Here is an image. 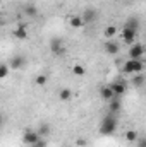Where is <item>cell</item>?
<instances>
[{
	"label": "cell",
	"instance_id": "obj_1",
	"mask_svg": "<svg viewBox=\"0 0 146 147\" xmlns=\"http://www.w3.org/2000/svg\"><path fill=\"white\" fill-rule=\"evenodd\" d=\"M119 127V120H117V115H105V118L102 120V125H100V134L102 135H112Z\"/></svg>",
	"mask_w": 146,
	"mask_h": 147
},
{
	"label": "cell",
	"instance_id": "obj_2",
	"mask_svg": "<svg viewBox=\"0 0 146 147\" xmlns=\"http://www.w3.org/2000/svg\"><path fill=\"white\" fill-rule=\"evenodd\" d=\"M145 70V63L143 60H126L124 67H122V72L126 75H132V74H141Z\"/></svg>",
	"mask_w": 146,
	"mask_h": 147
},
{
	"label": "cell",
	"instance_id": "obj_3",
	"mask_svg": "<svg viewBox=\"0 0 146 147\" xmlns=\"http://www.w3.org/2000/svg\"><path fill=\"white\" fill-rule=\"evenodd\" d=\"M50 51L53 53V55H57V57H60V55H64L65 53V45H64V39L62 38H52L50 39Z\"/></svg>",
	"mask_w": 146,
	"mask_h": 147
},
{
	"label": "cell",
	"instance_id": "obj_4",
	"mask_svg": "<svg viewBox=\"0 0 146 147\" xmlns=\"http://www.w3.org/2000/svg\"><path fill=\"white\" fill-rule=\"evenodd\" d=\"M143 57H145V45L134 43L129 46V58L131 60H143Z\"/></svg>",
	"mask_w": 146,
	"mask_h": 147
},
{
	"label": "cell",
	"instance_id": "obj_5",
	"mask_svg": "<svg viewBox=\"0 0 146 147\" xmlns=\"http://www.w3.org/2000/svg\"><path fill=\"white\" fill-rule=\"evenodd\" d=\"M81 19H83L84 24H91V22H95V21L98 19V12H96V9H93V7L84 9V12L81 14Z\"/></svg>",
	"mask_w": 146,
	"mask_h": 147
},
{
	"label": "cell",
	"instance_id": "obj_6",
	"mask_svg": "<svg viewBox=\"0 0 146 147\" xmlns=\"http://www.w3.org/2000/svg\"><path fill=\"white\" fill-rule=\"evenodd\" d=\"M24 65H26V57H23V55H14L9 60V69H12V70H21Z\"/></svg>",
	"mask_w": 146,
	"mask_h": 147
},
{
	"label": "cell",
	"instance_id": "obj_7",
	"mask_svg": "<svg viewBox=\"0 0 146 147\" xmlns=\"http://www.w3.org/2000/svg\"><path fill=\"white\" fill-rule=\"evenodd\" d=\"M120 36H122V41H124L127 46H131V45L136 43V36H138V33L132 31V29H129V28H124L122 33H120Z\"/></svg>",
	"mask_w": 146,
	"mask_h": 147
},
{
	"label": "cell",
	"instance_id": "obj_8",
	"mask_svg": "<svg viewBox=\"0 0 146 147\" xmlns=\"http://www.w3.org/2000/svg\"><path fill=\"white\" fill-rule=\"evenodd\" d=\"M38 139H41V137L38 135L36 130H29V128H28V130L24 132V135H23V144H26V146H33Z\"/></svg>",
	"mask_w": 146,
	"mask_h": 147
},
{
	"label": "cell",
	"instance_id": "obj_9",
	"mask_svg": "<svg viewBox=\"0 0 146 147\" xmlns=\"http://www.w3.org/2000/svg\"><path fill=\"white\" fill-rule=\"evenodd\" d=\"M103 50H105V53H108V55H119L120 45L115 43V41H107V43L103 45Z\"/></svg>",
	"mask_w": 146,
	"mask_h": 147
},
{
	"label": "cell",
	"instance_id": "obj_10",
	"mask_svg": "<svg viewBox=\"0 0 146 147\" xmlns=\"http://www.w3.org/2000/svg\"><path fill=\"white\" fill-rule=\"evenodd\" d=\"M100 98L108 103V101H112V99L117 98V96L113 94V91L110 89V86H102V87H100Z\"/></svg>",
	"mask_w": 146,
	"mask_h": 147
},
{
	"label": "cell",
	"instance_id": "obj_11",
	"mask_svg": "<svg viewBox=\"0 0 146 147\" xmlns=\"http://www.w3.org/2000/svg\"><path fill=\"white\" fill-rule=\"evenodd\" d=\"M145 74H132V77H131V84H132V87H136V89H141L143 86H145Z\"/></svg>",
	"mask_w": 146,
	"mask_h": 147
},
{
	"label": "cell",
	"instance_id": "obj_12",
	"mask_svg": "<svg viewBox=\"0 0 146 147\" xmlns=\"http://www.w3.org/2000/svg\"><path fill=\"white\" fill-rule=\"evenodd\" d=\"M120 110H122V103H120L119 98H113L112 101H108V113H112V115H119Z\"/></svg>",
	"mask_w": 146,
	"mask_h": 147
},
{
	"label": "cell",
	"instance_id": "obj_13",
	"mask_svg": "<svg viewBox=\"0 0 146 147\" xmlns=\"http://www.w3.org/2000/svg\"><path fill=\"white\" fill-rule=\"evenodd\" d=\"M110 89L113 91V94H115L117 98H120V96L126 92V84H124V82H113V84H110Z\"/></svg>",
	"mask_w": 146,
	"mask_h": 147
},
{
	"label": "cell",
	"instance_id": "obj_14",
	"mask_svg": "<svg viewBox=\"0 0 146 147\" xmlns=\"http://www.w3.org/2000/svg\"><path fill=\"white\" fill-rule=\"evenodd\" d=\"M36 132H38V135H40V137L46 139V137L52 134V127H50V123H41V125L36 128Z\"/></svg>",
	"mask_w": 146,
	"mask_h": 147
},
{
	"label": "cell",
	"instance_id": "obj_15",
	"mask_svg": "<svg viewBox=\"0 0 146 147\" xmlns=\"http://www.w3.org/2000/svg\"><path fill=\"white\" fill-rule=\"evenodd\" d=\"M12 34L14 38H17V39H26L28 38V31H26V26H23V24H19L14 31H12Z\"/></svg>",
	"mask_w": 146,
	"mask_h": 147
},
{
	"label": "cell",
	"instance_id": "obj_16",
	"mask_svg": "<svg viewBox=\"0 0 146 147\" xmlns=\"http://www.w3.org/2000/svg\"><path fill=\"white\" fill-rule=\"evenodd\" d=\"M23 12H24L28 17H36L38 16V7L35 3H26L24 9H23Z\"/></svg>",
	"mask_w": 146,
	"mask_h": 147
},
{
	"label": "cell",
	"instance_id": "obj_17",
	"mask_svg": "<svg viewBox=\"0 0 146 147\" xmlns=\"http://www.w3.org/2000/svg\"><path fill=\"white\" fill-rule=\"evenodd\" d=\"M126 28H129V29H132V31H139V28H141V22H139V19L138 17H129V21H127V24H126Z\"/></svg>",
	"mask_w": 146,
	"mask_h": 147
},
{
	"label": "cell",
	"instance_id": "obj_18",
	"mask_svg": "<svg viewBox=\"0 0 146 147\" xmlns=\"http://www.w3.org/2000/svg\"><path fill=\"white\" fill-rule=\"evenodd\" d=\"M59 98H60V101L67 103V101H71V98H72V91H71L69 87H64V89H60Z\"/></svg>",
	"mask_w": 146,
	"mask_h": 147
},
{
	"label": "cell",
	"instance_id": "obj_19",
	"mask_svg": "<svg viewBox=\"0 0 146 147\" xmlns=\"http://www.w3.org/2000/svg\"><path fill=\"white\" fill-rule=\"evenodd\" d=\"M69 24H71V28H74V29H79V28L84 26L81 16H72V17H69Z\"/></svg>",
	"mask_w": 146,
	"mask_h": 147
},
{
	"label": "cell",
	"instance_id": "obj_20",
	"mask_svg": "<svg viewBox=\"0 0 146 147\" xmlns=\"http://www.w3.org/2000/svg\"><path fill=\"white\" fill-rule=\"evenodd\" d=\"M46 82H48V75L46 74H38L36 77H35V84H36L38 87H45Z\"/></svg>",
	"mask_w": 146,
	"mask_h": 147
},
{
	"label": "cell",
	"instance_id": "obj_21",
	"mask_svg": "<svg viewBox=\"0 0 146 147\" xmlns=\"http://www.w3.org/2000/svg\"><path fill=\"white\" fill-rule=\"evenodd\" d=\"M117 33H119V31H117V28H115V26H107V28H105V31H103L105 38H113Z\"/></svg>",
	"mask_w": 146,
	"mask_h": 147
},
{
	"label": "cell",
	"instance_id": "obj_22",
	"mask_svg": "<svg viewBox=\"0 0 146 147\" xmlns=\"http://www.w3.org/2000/svg\"><path fill=\"white\" fill-rule=\"evenodd\" d=\"M72 74L74 75H77V77H83L84 74H86V69L83 67V65H79V63H76L72 67Z\"/></svg>",
	"mask_w": 146,
	"mask_h": 147
},
{
	"label": "cell",
	"instance_id": "obj_23",
	"mask_svg": "<svg viewBox=\"0 0 146 147\" xmlns=\"http://www.w3.org/2000/svg\"><path fill=\"white\" fill-rule=\"evenodd\" d=\"M126 140L127 142H136L138 140V132L136 130H127L126 132Z\"/></svg>",
	"mask_w": 146,
	"mask_h": 147
},
{
	"label": "cell",
	"instance_id": "obj_24",
	"mask_svg": "<svg viewBox=\"0 0 146 147\" xmlns=\"http://www.w3.org/2000/svg\"><path fill=\"white\" fill-rule=\"evenodd\" d=\"M9 65L7 63H0V79H5L7 75H9Z\"/></svg>",
	"mask_w": 146,
	"mask_h": 147
},
{
	"label": "cell",
	"instance_id": "obj_25",
	"mask_svg": "<svg viewBox=\"0 0 146 147\" xmlns=\"http://www.w3.org/2000/svg\"><path fill=\"white\" fill-rule=\"evenodd\" d=\"M29 147H48V140L41 137V139H38L36 142H35L33 146H29Z\"/></svg>",
	"mask_w": 146,
	"mask_h": 147
},
{
	"label": "cell",
	"instance_id": "obj_26",
	"mask_svg": "<svg viewBox=\"0 0 146 147\" xmlns=\"http://www.w3.org/2000/svg\"><path fill=\"white\" fill-rule=\"evenodd\" d=\"M88 144V140L86 139H83V137H79V139H76V146H79V147H84Z\"/></svg>",
	"mask_w": 146,
	"mask_h": 147
},
{
	"label": "cell",
	"instance_id": "obj_27",
	"mask_svg": "<svg viewBox=\"0 0 146 147\" xmlns=\"http://www.w3.org/2000/svg\"><path fill=\"white\" fill-rule=\"evenodd\" d=\"M136 142H138V147H146V139H139V137H138Z\"/></svg>",
	"mask_w": 146,
	"mask_h": 147
},
{
	"label": "cell",
	"instance_id": "obj_28",
	"mask_svg": "<svg viewBox=\"0 0 146 147\" xmlns=\"http://www.w3.org/2000/svg\"><path fill=\"white\" fill-rule=\"evenodd\" d=\"M3 123H5V118H3V115H2V113H0V128H2V127H3Z\"/></svg>",
	"mask_w": 146,
	"mask_h": 147
},
{
	"label": "cell",
	"instance_id": "obj_29",
	"mask_svg": "<svg viewBox=\"0 0 146 147\" xmlns=\"http://www.w3.org/2000/svg\"><path fill=\"white\" fill-rule=\"evenodd\" d=\"M113 2H122V0H113Z\"/></svg>",
	"mask_w": 146,
	"mask_h": 147
},
{
	"label": "cell",
	"instance_id": "obj_30",
	"mask_svg": "<svg viewBox=\"0 0 146 147\" xmlns=\"http://www.w3.org/2000/svg\"><path fill=\"white\" fill-rule=\"evenodd\" d=\"M129 2H132V0H129Z\"/></svg>",
	"mask_w": 146,
	"mask_h": 147
},
{
	"label": "cell",
	"instance_id": "obj_31",
	"mask_svg": "<svg viewBox=\"0 0 146 147\" xmlns=\"http://www.w3.org/2000/svg\"><path fill=\"white\" fill-rule=\"evenodd\" d=\"M0 24H2V21H0Z\"/></svg>",
	"mask_w": 146,
	"mask_h": 147
},
{
	"label": "cell",
	"instance_id": "obj_32",
	"mask_svg": "<svg viewBox=\"0 0 146 147\" xmlns=\"http://www.w3.org/2000/svg\"><path fill=\"white\" fill-rule=\"evenodd\" d=\"M65 147H69V146H65Z\"/></svg>",
	"mask_w": 146,
	"mask_h": 147
}]
</instances>
